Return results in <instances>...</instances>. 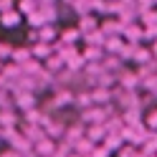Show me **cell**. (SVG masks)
<instances>
[{
  "instance_id": "obj_1",
  "label": "cell",
  "mask_w": 157,
  "mask_h": 157,
  "mask_svg": "<svg viewBox=\"0 0 157 157\" xmlns=\"http://www.w3.org/2000/svg\"><path fill=\"white\" fill-rule=\"evenodd\" d=\"M13 106H15V112L21 114V112H28V109H36L38 106V96L31 94V91H13Z\"/></svg>"
},
{
  "instance_id": "obj_2",
  "label": "cell",
  "mask_w": 157,
  "mask_h": 157,
  "mask_svg": "<svg viewBox=\"0 0 157 157\" xmlns=\"http://www.w3.org/2000/svg\"><path fill=\"white\" fill-rule=\"evenodd\" d=\"M117 86L124 91H140V78H137V74L132 71V68H122L119 74H117Z\"/></svg>"
},
{
  "instance_id": "obj_3",
  "label": "cell",
  "mask_w": 157,
  "mask_h": 157,
  "mask_svg": "<svg viewBox=\"0 0 157 157\" xmlns=\"http://www.w3.org/2000/svg\"><path fill=\"white\" fill-rule=\"evenodd\" d=\"M84 132H86V127H84V124L71 122V124H66V129H63V140H61V142H66V144L74 150V144L84 140Z\"/></svg>"
},
{
  "instance_id": "obj_4",
  "label": "cell",
  "mask_w": 157,
  "mask_h": 157,
  "mask_svg": "<svg viewBox=\"0 0 157 157\" xmlns=\"http://www.w3.org/2000/svg\"><path fill=\"white\" fill-rule=\"evenodd\" d=\"M142 33H144V28L140 23H132V25L122 28V41L129 46H142Z\"/></svg>"
},
{
  "instance_id": "obj_5",
  "label": "cell",
  "mask_w": 157,
  "mask_h": 157,
  "mask_svg": "<svg viewBox=\"0 0 157 157\" xmlns=\"http://www.w3.org/2000/svg\"><path fill=\"white\" fill-rule=\"evenodd\" d=\"M58 41L66 43V46H78V41H81V31H78L76 25H66L63 31H58Z\"/></svg>"
},
{
  "instance_id": "obj_6",
  "label": "cell",
  "mask_w": 157,
  "mask_h": 157,
  "mask_svg": "<svg viewBox=\"0 0 157 157\" xmlns=\"http://www.w3.org/2000/svg\"><path fill=\"white\" fill-rule=\"evenodd\" d=\"M99 31L106 38H114V36H122V25H119L117 18H101V21H99Z\"/></svg>"
},
{
  "instance_id": "obj_7",
  "label": "cell",
  "mask_w": 157,
  "mask_h": 157,
  "mask_svg": "<svg viewBox=\"0 0 157 157\" xmlns=\"http://www.w3.org/2000/svg\"><path fill=\"white\" fill-rule=\"evenodd\" d=\"M21 127V114H18L15 109L10 112H0V129H18Z\"/></svg>"
},
{
  "instance_id": "obj_8",
  "label": "cell",
  "mask_w": 157,
  "mask_h": 157,
  "mask_svg": "<svg viewBox=\"0 0 157 157\" xmlns=\"http://www.w3.org/2000/svg\"><path fill=\"white\" fill-rule=\"evenodd\" d=\"M89 94H91V104H94V106H106V104H112V89L94 86V89H89Z\"/></svg>"
},
{
  "instance_id": "obj_9",
  "label": "cell",
  "mask_w": 157,
  "mask_h": 157,
  "mask_svg": "<svg viewBox=\"0 0 157 157\" xmlns=\"http://www.w3.org/2000/svg\"><path fill=\"white\" fill-rule=\"evenodd\" d=\"M76 28L81 31V36H86V33H94V31H99V18L96 15H81L78 18V23H76Z\"/></svg>"
},
{
  "instance_id": "obj_10",
  "label": "cell",
  "mask_w": 157,
  "mask_h": 157,
  "mask_svg": "<svg viewBox=\"0 0 157 157\" xmlns=\"http://www.w3.org/2000/svg\"><path fill=\"white\" fill-rule=\"evenodd\" d=\"M58 41V28L56 25H41L38 28V43H48V46H53Z\"/></svg>"
},
{
  "instance_id": "obj_11",
  "label": "cell",
  "mask_w": 157,
  "mask_h": 157,
  "mask_svg": "<svg viewBox=\"0 0 157 157\" xmlns=\"http://www.w3.org/2000/svg\"><path fill=\"white\" fill-rule=\"evenodd\" d=\"M18 132H21L31 144H36L38 140H43V137H46L41 127H33V124H21V127H18Z\"/></svg>"
},
{
  "instance_id": "obj_12",
  "label": "cell",
  "mask_w": 157,
  "mask_h": 157,
  "mask_svg": "<svg viewBox=\"0 0 157 157\" xmlns=\"http://www.w3.org/2000/svg\"><path fill=\"white\" fill-rule=\"evenodd\" d=\"M84 137H86L91 144H101L104 137H106V129H104V124H91V127H86Z\"/></svg>"
},
{
  "instance_id": "obj_13",
  "label": "cell",
  "mask_w": 157,
  "mask_h": 157,
  "mask_svg": "<svg viewBox=\"0 0 157 157\" xmlns=\"http://www.w3.org/2000/svg\"><path fill=\"white\" fill-rule=\"evenodd\" d=\"M28 48H31V58L38 61V63H43L46 58L53 53V48L48 46V43H33V46H28Z\"/></svg>"
},
{
  "instance_id": "obj_14",
  "label": "cell",
  "mask_w": 157,
  "mask_h": 157,
  "mask_svg": "<svg viewBox=\"0 0 157 157\" xmlns=\"http://www.w3.org/2000/svg\"><path fill=\"white\" fill-rule=\"evenodd\" d=\"M33 152H36L38 157H51V155L56 152V142L48 140V137H43V140H38V142L33 144Z\"/></svg>"
},
{
  "instance_id": "obj_15",
  "label": "cell",
  "mask_w": 157,
  "mask_h": 157,
  "mask_svg": "<svg viewBox=\"0 0 157 157\" xmlns=\"http://www.w3.org/2000/svg\"><path fill=\"white\" fill-rule=\"evenodd\" d=\"M122 114V124L124 127H132V129H134V127H140L142 124V109H127V112H119Z\"/></svg>"
},
{
  "instance_id": "obj_16",
  "label": "cell",
  "mask_w": 157,
  "mask_h": 157,
  "mask_svg": "<svg viewBox=\"0 0 157 157\" xmlns=\"http://www.w3.org/2000/svg\"><path fill=\"white\" fill-rule=\"evenodd\" d=\"M101 68H104L106 74L117 76V74H119L122 68H124V63H122V61H119L117 56H109V53H104V58H101Z\"/></svg>"
},
{
  "instance_id": "obj_17",
  "label": "cell",
  "mask_w": 157,
  "mask_h": 157,
  "mask_svg": "<svg viewBox=\"0 0 157 157\" xmlns=\"http://www.w3.org/2000/svg\"><path fill=\"white\" fill-rule=\"evenodd\" d=\"M71 106H76L78 112H84V109H89V106H94L91 104V94L86 91V89H76L74 91V104Z\"/></svg>"
},
{
  "instance_id": "obj_18",
  "label": "cell",
  "mask_w": 157,
  "mask_h": 157,
  "mask_svg": "<svg viewBox=\"0 0 157 157\" xmlns=\"http://www.w3.org/2000/svg\"><path fill=\"white\" fill-rule=\"evenodd\" d=\"M33 78H36V94L41 91V89H53V74L46 71V68H41Z\"/></svg>"
},
{
  "instance_id": "obj_19",
  "label": "cell",
  "mask_w": 157,
  "mask_h": 157,
  "mask_svg": "<svg viewBox=\"0 0 157 157\" xmlns=\"http://www.w3.org/2000/svg\"><path fill=\"white\" fill-rule=\"evenodd\" d=\"M152 61V51H150V46H137L134 48V53H132V63H137V66H144V63H150Z\"/></svg>"
},
{
  "instance_id": "obj_20",
  "label": "cell",
  "mask_w": 157,
  "mask_h": 157,
  "mask_svg": "<svg viewBox=\"0 0 157 157\" xmlns=\"http://www.w3.org/2000/svg\"><path fill=\"white\" fill-rule=\"evenodd\" d=\"M137 18H140L137 8H122V10L117 13V21H119V25H122V28H127V25L137 23Z\"/></svg>"
},
{
  "instance_id": "obj_21",
  "label": "cell",
  "mask_w": 157,
  "mask_h": 157,
  "mask_svg": "<svg viewBox=\"0 0 157 157\" xmlns=\"http://www.w3.org/2000/svg\"><path fill=\"white\" fill-rule=\"evenodd\" d=\"M84 61L86 63H101V58H104V48H96V46H84Z\"/></svg>"
},
{
  "instance_id": "obj_22",
  "label": "cell",
  "mask_w": 157,
  "mask_h": 157,
  "mask_svg": "<svg viewBox=\"0 0 157 157\" xmlns=\"http://www.w3.org/2000/svg\"><path fill=\"white\" fill-rule=\"evenodd\" d=\"M31 61V48L28 46H18L13 48V56H10V63H18V66H23Z\"/></svg>"
},
{
  "instance_id": "obj_23",
  "label": "cell",
  "mask_w": 157,
  "mask_h": 157,
  "mask_svg": "<svg viewBox=\"0 0 157 157\" xmlns=\"http://www.w3.org/2000/svg\"><path fill=\"white\" fill-rule=\"evenodd\" d=\"M122 46H124V41H122V36H114V38H104V53H109V56H117L122 51Z\"/></svg>"
},
{
  "instance_id": "obj_24",
  "label": "cell",
  "mask_w": 157,
  "mask_h": 157,
  "mask_svg": "<svg viewBox=\"0 0 157 157\" xmlns=\"http://www.w3.org/2000/svg\"><path fill=\"white\" fill-rule=\"evenodd\" d=\"M23 21V15L18 10H8V13H0V25L3 28H15L18 23Z\"/></svg>"
},
{
  "instance_id": "obj_25",
  "label": "cell",
  "mask_w": 157,
  "mask_h": 157,
  "mask_svg": "<svg viewBox=\"0 0 157 157\" xmlns=\"http://www.w3.org/2000/svg\"><path fill=\"white\" fill-rule=\"evenodd\" d=\"M137 23L142 28H150V25H157V8H150V10H140V18Z\"/></svg>"
},
{
  "instance_id": "obj_26",
  "label": "cell",
  "mask_w": 157,
  "mask_h": 157,
  "mask_svg": "<svg viewBox=\"0 0 157 157\" xmlns=\"http://www.w3.org/2000/svg\"><path fill=\"white\" fill-rule=\"evenodd\" d=\"M122 127H124V124H122V114H119V112H114V114L109 117V119L104 122V129H106V134H117V132L122 129Z\"/></svg>"
},
{
  "instance_id": "obj_27",
  "label": "cell",
  "mask_w": 157,
  "mask_h": 157,
  "mask_svg": "<svg viewBox=\"0 0 157 157\" xmlns=\"http://www.w3.org/2000/svg\"><path fill=\"white\" fill-rule=\"evenodd\" d=\"M142 124L150 132H157V106H150V109L142 114Z\"/></svg>"
},
{
  "instance_id": "obj_28",
  "label": "cell",
  "mask_w": 157,
  "mask_h": 157,
  "mask_svg": "<svg viewBox=\"0 0 157 157\" xmlns=\"http://www.w3.org/2000/svg\"><path fill=\"white\" fill-rule=\"evenodd\" d=\"M104 33L101 31H94V33H86V36H81V41H84V46H96V48H101L104 46Z\"/></svg>"
},
{
  "instance_id": "obj_29",
  "label": "cell",
  "mask_w": 157,
  "mask_h": 157,
  "mask_svg": "<svg viewBox=\"0 0 157 157\" xmlns=\"http://www.w3.org/2000/svg\"><path fill=\"white\" fill-rule=\"evenodd\" d=\"M43 68H46V71H51V74H58V71H63V61H61L56 53H51V56L43 61Z\"/></svg>"
},
{
  "instance_id": "obj_30",
  "label": "cell",
  "mask_w": 157,
  "mask_h": 157,
  "mask_svg": "<svg viewBox=\"0 0 157 157\" xmlns=\"http://www.w3.org/2000/svg\"><path fill=\"white\" fill-rule=\"evenodd\" d=\"M101 144H104V147H106V150H109V152L114 155V152H117V150H119V147H122L124 142H122V137H119V132H117V134H106Z\"/></svg>"
},
{
  "instance_id": "obj_31",
  "label": "cell",
  "mask_w": 157,
  "mask_h": 157,
  "mask_svg": "<svg viewBox=\"0 0 157 157\" xmlns=\"http://www.w3.org/2000/svg\"><path fill=\"white\" fill-rule=\"evenodd\" d=\"M36 8H38L36 0H18V3H15V10L21 13V15H31V13H36Z\"/></svg>"
},
{
  "instance_id": "obj_32",
  "label": "cell",
  "mask_w": 157,
  "mask_h": 157,
  "mask_svg": "<svg viewBox=\"0 0 157 157\" xmlns=\"http://www.w3.org/2000/svg\"><path fill=\"white\" fill-rule=\"evenodd\" d=\"M91 150H94V144L86 140V137H84L81 142H76V144H74V155H81V157H89Z\"/></svg>"
},
{
  "instance_id": "obj_33",
  "label": "cell",
  "mask_w": 157,
  "mask_h": 157,
  "mask_svg": "<svg viewBox=\"0 0 157 157\" xmlns=\"http://www.w3.org/2000/svg\"><path fill=\"white\" fill-rule=\"evenodd\" d=\"M140 150H142L144 155H157V134H155V132L144 140V144L140 147Z\"/></svg>"
},
{
  "instance_id": "obj_34",
  "label": "cell",
  "mask_w": 157,
  "mask_h": 157,
  "mask_svg": "<svg viewBox=\"0 0 157 157\" xmlns=\"http://www.w3.org/2000/svg\"><path fill=\"white\" fill-rule=\"evenodd\" d=\"M157 41V25H150V28H144V33H142V43L144 46H150Z\"/></svg>"
},
{
  "instance_id": "obj_35",
  "label": "cell",
  "mask_w": 157,
  "mask_h": 157,
  "mask_svg": "<svg viewBox=\"0 0 157 157\" xmlns=\"http://www.w3.org/2000/svg\"><path fill=\"white\" fill-rule=\"evenodd\" d=\"M10 56H13V46L0 41V63H8V61H10Z\"/></svg>"
},
{
  "instance_id": "obj_36",
  "label": "cell",
  "mask_w": 157,
  "mask_h": 157,
  "mask_svg": "<svg viewBox=\"0 0 157 157\" xmlns=\"http://www.w3.org/2000/svg\"><path fill=\"white\" fill-rule=\"evenodd\" d=\"M114 155H117V157H134V155H137V147H132V144H122Z\"/></svg>"
},
{
  "instance_id": "obj_37",
  "label": "cell",
  "mask_w": 157,
  "mask_h": 157,
  "mask_svg": "<svg viewBox=\"0 0 157 157\" xmlns=\"http://www.w3.org/2000/svg\"><path fill=\"white\" fill-rule=\"evenodd\" d=\"M89 157H112V152L106 150L104 144H94V150H91V155Z\"/></svg>"
},
{
  "instance_id": "obj_38",
  "label": "cell",
  "mask_w": 157,
  "mask_h": 157,
  "mask_svg": "<svg viewBox=\"0 0 157 157\" xmlns=\"http://www.w3.org/2000/svg\"><path fill=\"white\" fill-rule=\"evenodd\" d=\"M8 10H15V0H0V13H8Z\"/></svg>"
},
{
  "instance_id": "obj_39",
  "label": "cell",
  "mask_w": 157,
  "mask_h": 157,
  "mask_svg": "<svg viewBox=\"0 0 157 157\" xmlns=\"http://www.w3.org/2000/svg\"><path fill=\"white\" fill-rule=\"evenodd\" d=\"M28 43H38V31H33V28H28Z\"/></svg>"
},
{
  "instance_id": "obj_40",
  "label": "cell",
  "mask_w": 157,
  "mask_h": 157,
  "mask_svg": "<svg viewBox=\"0 0 157 157\" xmlns=\"http://www.w3.org/2000/svg\"><path fill=\"white\" fill-rule=\"evenodd\" d=\"M150 51H152V58L157 61V41H155V43H150Z\"/></svg>"
},
{
  "instance_id": "obj_41",
  "label": "cell",
  "mask_w": 157,
  "mask_h": 157,
  "mask_svg": "<svg viewBox=\"0 0 157 157\" xmlns=\"http://www.w3.org/2000/svg\"><path fill=\"white\" fill-rule=\"evenodd\" d=\"M0 142H3V129H0Z\"/></svg>"
},
{
  "instance_id": "obj_42",
  "label": "cell",
  "mask_w": 157,
  "mask_h": 157,
  "mask_svg": "<svg viewBox=\"0 0 157 157\" xmlns=\"http://www.w3.org/2000/svg\"><path fill=\"white\" fill-rule=\"evenodd\" d=\"M147 157H157V155H147Z\"/></svg>"
},
{
  "instance_id": "obj_43",
  "label": "cell",
  "mask_w": 157,
  "mask_h": 157,
  "mask_svg": "<svg viewBox=\"0 0 157 157\" xmlns=\"http://www.w3.org/2000/svg\"><path fill=\"white\" fill-rule=\"evenodd\" d=\"M0 71H3V63H0Z\"/></svg>"
},
{
  "instance_id": "obj_44",
  "label": "cell",
  "mask_w": 157,
  "mask_h": 157,
  "mask_svg": "<svg viewBox=\"0 0 157 157\" xmlns=\"http://www.w3.org/2000/svg\"><path fill=\"white\" fill-rule=\"evenodd\" d=\"M155 134H157V132H155Z\"/></svg>"
}]
</instances>
